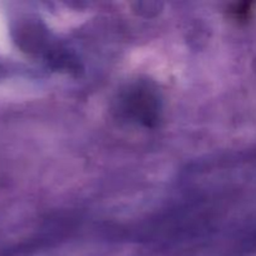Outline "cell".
<instances>
[{
  "label": "cell",
  "instance_id": "cell-1",
  "mask_svg": "<svg viewBox=\"0 0 256 256\" xmlns=\"http://www.w3.org/2000/svg\"><path fill=\"white\" fill-rule=\"evenodd\" d=\"M130 102L132 108L129 110L134 112L139 120L150 122L155 119V99L150 92L148 94L142 92V89H139V92L136 90L129 96V104Z\"/></svg>",
  "mask_w": 256,
  "mask_h": 256
}]
</instances>
